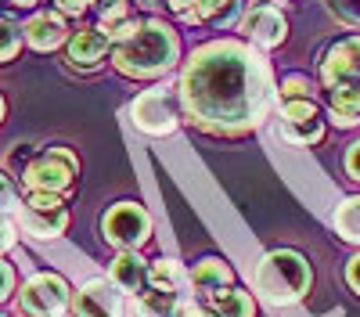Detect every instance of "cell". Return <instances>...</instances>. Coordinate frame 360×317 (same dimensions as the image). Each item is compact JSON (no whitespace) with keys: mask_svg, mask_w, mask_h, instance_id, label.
Listing matches in <instances>:
<instances>
[{"mask_svg":"<svg viewBox=\"0 0 360 317\" xmlns=\"http://www.w3.org/2000/svg\"><path fill=\"white\" fill-rule=\"evenodd\" d=\"M274 98V79L270 65L259 58V51L217 40L191 54V62L180 76V101L191 123L213 134H242Z\"/></svg>","mask_w":360,"mask_h":317,"instance_id":"6da1fadb","label":"cell"},{"mask_svg":"<svg viewBox=\"0 0 360 317\" xmlns=\"http://www.w3.org/2000/svg\"><path fill=\"white\" fill-rule=\"evenodd\" d=\"M176 51H180V40L173 29L159 18H144L130 40L115 44L112 62L127 76H159L176 62Z\"/></svg>","mask_w":360,"mask_h":317,"instance_id":"7a4b0ae2","label":"cell"},{"mask_svg":"<svg viewBox=\"0 0 360 317\" xmlns=\"http://www.w3.org/2000/svg\"><path fill=\"white\" fill-rule=\"evenodd\" d=\"M310 288V264L292 249H278L266 252L256 267V292L266 303L288 306L295 299H303V292Z\"/></svg>","mask_w":360,"mask_h":317,"instance_id":"3957f363","label":"cell"},{"mask_svg":"<svg viewBox=\"0 0 360 317\" xmlns=\"http://www.w3.org/2000/svg\"><path fill=\"white\" fill-rule=\"evenodd\" d=\"M72 177H76V155L69 148H51L22 169V181L29 191H51V195H62L72 184Z\"/></svg>","mask_w":360,"mask_h":317,"instance_id":"277c9868","label":"cell"},{"mask_svg":"<svg viewBox=\"0 0 360 317\" xmlns=\"http://www.w3.org/2000/svg\"><path fill=\"white\" fill-rule=\"evenodd\" d=\"M18 224L33 238H58L69 227L65 202L51 191H33L25 198V206H18Z\"/></svg>","mask_w":360,"mask_h":317,"instance_id":"5b68a950","label":"cell"},{"mask_svg":"<svg viewBox=\"0 0 360 317\" xmlns=\"http://www.w3.org/2000/svg\"><path fill=\"white\" fill-rule=\"evenodd\" d=\"M105 238L119 249H137L152 238V216H148L137 202H119L101 216Z\"/></svg>","mask_w":360,"mask_h":317,"instance_id":"8992f818","label":"cell"},{"mask_svg":"<svg viewBox=\"0 0 360 317\" xmlns=\"http://www.w3.org/2000/svg\"><path fill=\"white\" fill-rule=\"evenodd\" d=\"M18 306L29 317H62L69 310V285H65V278H58V274L29 278L25 288H22V296H18Z\"/></svg>","mask_w":360,"mask_h":317,"instance_id":"52a82bcc","label":"cell"},{"mask_svg":"<svg viewBox=\"0 0 360 317\" xmlns=\"http://www.w3.org/2000/svg\"><path fill=\"white\" fill-rule=\"evenodd\" d=\"M130 115L137 130L152 134V137H166L176 130V105H173V91L169 86H155V91H144L134 105Z\"/></svg>","mask_w":360,"mask_h":317,"instance_id":"ba28073f","label":"cell"},{"mask_svg":"<svg viewBox=\"0 0 360 317\" xmlns=\"http://www.w3.org/2000/svg\"><path fill=\"white\" fill-rule=\"evenodd\" d=\"M281 137L288 141V144H317L321 137H324V123H321V112H317V105L310 101V98H303V101H285L281 105Z\"/></svg>","mask_w":360,"mask_h":317,"instance_id":"9c48e42d","label":"cell"},{"mask_svg":"<svg viewBox=\"0 0 360 317\" xmlns=\"http://www.w3.org/2000/svg\"><path fill=\"white\" fill-rule=\"evenodd\" d=\"M321 76L328 86H339V83L360 86V37H346V40L332 44V51L324 54Z\"/></svg>","mask_w":360,"mask_h":317,"instance_id":"30bf717a","label":"cell"},{"mask_svg":"<svg viewBox=\"0 0 360 317\" xmlns=\"http://www.w3.org/2000/svg\"><path fill=\"white\" fill-rule=\"evenodd\" d=\"M119 310L123 303H119L115 281L94 278L76 292V317H119Z\"/></svg>","mask_w":360,"mask_h":317,"instance_id":"8fae6325","label":"cell"},{"mask_svg":"<svg viewBox=\"0 0 360 317\" xmlns=\"http://www.w3.org/2000/svg\"><path fill=\"white\" fill-rule=\"evenodd\" d=\"M25 40L33 51H54V47H62L65 37H69V29H65V18L58 15V11H40L25 22Z\"/></svg>","mask_w":360,"mask_h":317,"instance_id":"7c38bea8","label":"cell"},{"mask_svg":"<svg viewBox=\"0 0 360 317\" xmlns=\"http://www.w3.org/2000/svg\"><path fill=\"white\" fill-rule=\"evenodd\" d=\"M242 29L259 44V47H278L288 33V22L274 11V8H252L242 22Z\"/></svg>","mask_w":360,"mask_h":317,"instance_id":"4fadbf2b","label":"cell"},{"mask_svg":"<svg viewBox=\"0 0 360 317\" xmlns=\"http://www.w3.org/2000/svg\"><path fill=\"white\" fill-rule=\"evenodd\" d=\"M108 54V37L101 29H79L69 40V62L76 69H98L101 58Z\"/></svg>","mask_w":360,"mask_h":317,"instance_id":"5bb4252c","label":"cell"},{"mask_svg":"<svg viewBox=\"0 0 360 317\" xmlns=\"http://www.w3.org/2000/svg\"><path fill=\"white\" fill-rule=\"evenodd\" d=\"M112 281H115V288H123V292H141L144 281H148L144 259L134 249H123V252L112 259Z\"/></svg>","mask_w":360,"mask_h":317,"instance_id":"9a60e30c","label":"cell"},{"mask_svg":"<svg viewBox=\"0 0 360 317\" xmlns=\"http://www.w3.org/2000/svg\"><path fill=\"white\" fill-rule=\"evenodd\" d=\"M328 101H332V112H335L339 127H356L360 123V86L356 83L328 86Z\"/></svg>","mask_w":360,"mask_h":317,"instance_id":"2e32d148","label":"cell"},{"mask_svg":"<svg viewBox=\"0 0 360 317\" xmlns=\"http://www.w3.org/2000/svg\"><path fill=\"white\" fill-rule=\"evenodd\" d=\"M188 281L198 288V292H220V288H231V271H227V264L224 259H217V256H209V259H198L195 264V271L188 274Z\"/></svg>","mask_w":360,"mask_h":317,"instance_id":"e0dca14e","label":"cell"},{"mask_svg":"<svg viewBox=\"0 0 360 317\" xmlns=\"http://www.w3.org/2000/svg\"><path fill=\"white\" fill-rule=\"evenodd\" d=\"M209 306H213L217 317H252V299L245 292H238V288H220V292H213Z\"/></svg>","mask_w":360,"mask_h":317,"instance_id":"ac0fdd59","label":"cell"},{"mask_svg":"<svg viewBox=\"0 0 360 317\" xmlns=\"http://www.w3.org/2000/svg\"><path fill=\"white\" fill-rule=\"evenodd\" d=\"M148 285L166 288V292H180V288L188 285V274L180 271V264H173V259H155V264L148 267Z\"/></svg>","mask_w":360,"mask_h":317,"instance_id":"d6986e66","label":"cell"},{"mask_svg":"<svg viewBox=\"0 0 360 317\" xmlns=\"http://www.w3.org/2000/svg\"><path fill=\"white\" fill-rule=\"evenodd\" d=\"M234 11H238V0H195V4H191V18H195V22L227 25Z\"/></svg>","mask_w":360,"mask_h":317,"instance_id":"ffe728a7","label":"cell"},{"mask_svg":"<svg viewBox=\"0 0 360 317\" xmlns=\"http://www.w3.org/2000/svg\"><path fill=\"white\" fill-rule=\"evenodd\" d=\"M335 231H339L346 242H360V195L339 202V209H335Z\"/></svg>","mask_w":360,"mask_h":317,"instance_id":"44dd1931","label":"cell"},{"mask_svg":"<svg viewBox=\"0 0 360 317\" xmlns=\"http://www.w3.org/2000/svg\"><path fill=\"white\" fill-rule=\"evenodd\" d=\"M176 303V292H166V288H152V292H141L137 299V317H169Z\"/></svg>","mask_w":360,"mask_h":317,"instance_id":"7402d4cb","label":"cell"},{"mask_svg":"<svg viewBox=\"0 0 360 317\" xmlns=\"http://www.w3.org/2000/svg\"><path fill=\"white\" fill-rule=\"evenodd\" d=\"M18 47H22V33L15 29V22L0 18V62H11L18 54Z\"/></svg>","mask_w":360,"mask_h":317,"instance_id":"603a6c76","label":"cell"},{"mask_svg":"<svg viewBox=\"0 0 360 317\" xmlns=\"http://www.w3.org/2000/svg\"><path fill=\"white\" fill-rule=\"evenodd\" d=\"M310 98V79L307 76H288L281 83V101H303Z\"/></svg>","mask_w":360,"mask_h":317,"instance_id":"cb8c5ba5","label":"cell"},{"mask_svg":"<svg viewBox=\"0 0 360 317\" xmlns=\"http://www.w3.org/2000/svg\"><path fill=\"white\" fill-rule=\"evenodd\" d=\"M328 8H332L335 18L360 25V0H328Z\"/></svg>","mask_w":360,"mask_h":317,"instance_id":"d4e9b609","label":"cell"},{"mask_svg":"<svg viewBox=\"0 0 360 317\" xmlns=\"http://www.w3.org/2000/svg\"><path fill=\"white\" fill-rule=\"evenodd\" d=\"M51 4L62 11V15H83L90 4H94V0H51Z\"/></svg>","mask_w":360,"mask_h":317,"instance_id":"484cf974","label":"cell"},{"mask_svg":"<svg viewBox=\"0 0 360 317\" xmlns=\"http://www.w3.org/2000/svg\"><path fill=\"white\" fill-rule=\"evenodd\" d=\"M169 317H202V306L195 303V299H180L176 296V303H173V313Z\"/></svg>","mask_w":360,"mask_h":317,"instance_id":"4316f807","label":"cell"},{"mask_svg":"<svg viewBox=\"0 0 360 317\" xmlns=\"http://www.w3.org/2000/svg\"><path fill=\"white\" fill-rule=\"evenodd\" d=\"M11 206H15V188H11V181L4 177V173H0V213L11 209Z\"/></svg>","mask_w":360,"mask_h":317,"instance_id":"83f0119b","label":"cell"},{"mask_svg":"<svg viewBox=\"0 0 360 317\" xmlns=\"http://www.w3.org/2000/svg\"><path fill=\"white\" fill-rule=\"evenodd\" d=\"M11 245H15V227H11V220L0 216V252H8Z\"/></svg>","mask_w":360,"mask_h":317,"instance_id":"f1b7e54d","label":"cell"},{"mask_svg":"<svg viewBox=\"0 0 360 317\" xmlns=\"http://www.w3.org/2000/svg\"><path fill=\"white\" fill-rule=\"evenodd\" d=\"M11 285H15V274L8 264H0V299H8L11 296Z\"/></svg>","mask_w":360,"mask_h":317,"instance_id":"f546056e","label":"cell"},{"mask_svg":"<svg viewBox=\"0 0 360 317\" xmlns=\"http://www.w3.org/2000/svg\"><path fill=\"white\" fill-rule=\"evenodd\" d=\"M346 169L353 173V181H360V141L349 148V155H346Z\"/></svg>","mask_w":360,"mask_h":317,"instance_id":"4dcf8cb0","label":"cell"},{"mask_svg":"<svg viewBox=\"0 0 360 317\" xmlns=\"http://www.w3.org/2000/svg\"><path fill=\"white\" fill-rule=\"evenodd\" d=\"M346 281L353 285V292H360V256L349 259V267H346Z\"/></svg>","mask_w":360,"mask_h":317,"instance_id":"1f68e13d","label":"cell"},{"mask_svg":"<svg viewBox=\"0 0 360 317\" xmlns=\"http://www.w3.org/2000/svg\"><path fill=\"white\" fill-rule=\"evenodd\" d=\"M195 4V0H166V8H173V11H188Z\"/></svg>","mask_w":360,"mask_h":317,"instance_id":"d6a6232c","label":"cell"},{"mask_svg":"<svg viewBox=\"0 0 360 317\" xmlns=\"http://www.w3.org/2000/svg\"><path fill=\"white\" fill-rule=\"evenodd\" d=\"M11 4H15V8H33L37 0H11Z\"/></svg>","mask_w":360,"mask_h":317,"instance_id":"836d02e7","label":"cell"},{"mask_svg":"<svg viewBox=\"0 0 360 317\" xmlns=\"http://www.w3.org/2000/svg\"><path fill=\"white\" fill-rule=\"evenodd\" d=\"M144 4H162L166 8V0H144Z\"/></svg>","mask_w":360,"mask_h":317,"instance_id":"e575fe53","label":"cell"},{"mask_svg":"<svg viewBox=\"0 0 360 317\" xmlns=\"http://www.w3.org/2000/svg\"><path fill=\"white\" fill-rule=\"evenodd\" d=\"M0 119H4V98H0Z\"/></svg>","mask_w":360,"mask_h":317,"instance_id":"d590c367","label":"cell"},{"mask_svg":"<svg viewBox=\"0 0 360 317\" xmlns=\"http://www.w3.org/2000/svg\"><path fill=\"white\" fill-rule=\"evenodd\" d=\"M0 317H4V313H0Z\"/></svg>","mask_w":360,"mask_h":317,"instance_id":"8d00e7d4","label":"cell"}]
</instances>
